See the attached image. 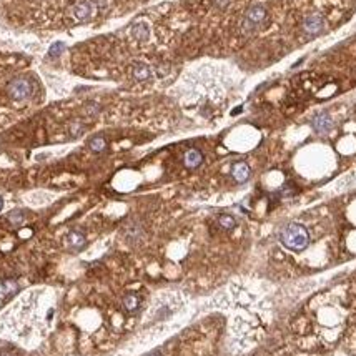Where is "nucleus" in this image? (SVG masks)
Here are the masks:
<instances>
[{"label": "nucleus", "instance_id": "obj_11", "mask_svg": "<svg viewBox=\"0 0 356 356\" xmlns=\"http://www.w3.org/2000/svg\"><path fill=\"white\" fill-rule=\"evenodd\" d=\"M67 245L73 250H80L83 248L85 245V237L80 232H70L67 237Z\"/></svg>", "mask_w": 356, "mask_h": 356}, {"label": "nucleus", "instance_id": "obj_13", "mask_svg": "<svg viewBox=\"0 0 356 356\" xmlns=\"http://www.w3.org/2000/svg\"><path fill=\"white\" fill-rule=\"evenodd\" d=\"M218 223L223 227V228H227V230H232L237 227V221H235V218L233 216H230V215H223L220 216V220H218Z\"/></svg>", "mask_w": 356, "mask_h": 356}, {"label": "nucleus", "instance_id": "obj_19", "mask_svg": "<svg viewBox=\"0 0 356 356\" xmlns=\"http://www.w3.org/2000/svg\"><path fill=\"white\" fill-rule=\"evenodd\" d=\"M2 205H4V200H2V197H0V208H2Z\"/></svg>", "mask_w": 356, "mask_h": 356}, {"label": "nucleus", "instance_id": "obj_15", "mask_svg": "<svg viewBox=\"0 0 356 356\" xmlns=\"http://www.w3.org/2000/svg\"><path fill=\"white\" fill-rule=\"evenodd\" d=\"M9 221L14 223V225H20V223L24 221V213H22V211H12V213L9 215Z\"/></svg>", "mask_w": 356, "mask_h": 356}, {"label": "nucleus", "instance_id": "obj_10", "mask_svg": "<svg viewBox=\"0 0 356 356\" xmlns=\"http://www.w3.org/2000/svg\"><path fill=\"white\" fill-rule=\"evenodd\" d=\"M131 73H134L135 80H140V82H145V80L152 78V70L147 64H135L134 68H131Z\"/></svg>", "mask_w": 356, "mask_h": 356}, {"label": "nucleus", "instance_id": "obj_3", "mask_svg": "<svg viewBox=\"0 0 356 356\" xmlns=\"http://www.w3.org/2000/svg\"><path fill=\"white\" fill-rule=\"evenodd\" d=\"M266 19V10L263 5H253L251 9H248V12L245 14L242 28L245 33H251L255 32L258 27L263 24V20Z\"/></svg>", "mask_w": 356, "mask_h": 356}, {"label": "nucleus", "instance_id": "obj_12", "mask_svg": "<svg viewBox=\"0 0 356 356\" xmlns=\"http://www.w3.org/2000/svg\"><path fill=\"white\" fill-rule=\"evenodd\" d=\"M122 303H123V308L127 309V312H135V309L139 308V305H140L139 298H137L135 295H128V296H125Z\"/></svg>", "mask_w": 356, "mask_h": 356}, {"label": "nucleus", "instance_id": "obj_17", "mask_svg": "<svg viewBox=\"0 0 356 356\" xmlns=\"http://www.w3.org/2000/svg\"><path fill=\"white\" fill-rule=\"evenodd\" d=\"M15 288H17L15 281H5V283H4V291L7 293V295H9V293H14Z\"/></svg>", "mask_w": 356, "mask_h": 356}, {"label": "nucleus", "instance_id": "obj_4", "mask_svg": "<svg viewBox=\"0 0 356 356\" xmlns=\"http://www.w3.org/2000/svg\"><path fill=\"white\" fill-rule=\"evenodd\" d=\"M32 94V83L25 78H17L9 85V95L14 100H25Z\"/></svg>", "mask_w": 356, "mask_h": 356}, {"label": "nucleus", "instance_id": "obj_7", "mask_svg": "<svg viewBox=\"0 0 356 356\" xmlns=\"http://www.w3.org/2000/svg\"><path fill=\"white\" fill-rule=\"evenodd\" d=\"M333 127V120L328 113H318L317 117L313 118V128L318 131V134H326L330 131Z\"/></svg>", "mask_w": 356, "mask_h": 356}, {"label": "nucleus", "instance_id": "obj_8", "mask_svg": "<svg viewBox=\"0 0 356 356\" xmlns=\"http://www.w3.org/2000/svg\"><path fill=\"white\" fill-rule=\"evenodd\" d=\"M183 162H185L187 168H197V166H200L203 162V155L200 150H197V148H190V150L185 153Z\"/></svg>", "mask_w": 356, "mask_h": 356}, {"label": "nucleus", "instance_id": "obj_16", "mask_svg": "<svg viewBox=\"0 0 356 356\" xmlns=\"http://www.w3.org/2000/svg\"><path fill=\"white\" fill-rule=\"evenodd\" d=\"M65 50V45L62 43V42H59V43H55L54 47L50 49V55L52 57H57V55H60V52H64Z\"/></svg>", "mask_w": 356, "mask_h": 356}, {"label": "nucleus", "instance_id": "obj_9", "mask_svg": "<svg viewBox=\"0 0 356 356\" xmlns=\"http://www.w3.org/2000/svg\"><path fill=\"white\" fill-rule=\"evenodd\" d=\"M131 37L139 40V42H147L148 37H150V28H148L145 22H137L131 27Z\"/></svg>", "mask_w": 356, "mask_h": 356}, {"label": "nucleus", "instance_id": "obj_5", "mask_svg": "<svg viewBox=\"0 0 356 356\" xmlns=\"http://www.w3.org/2000/svg\"><path fill=\"white\" fill-rule=\"evenodd\" d=\"M325 19L323 15L320 14H309L305 17V20H303V32L306 33V35H320L321 32L325 30Z\"/></svg>", "mask_w": 356, "mask_h": 356}, {"label": "nucleus", "instance_id": "obj_14", "mask_svg": "<svg viewBox=\"0 0 356 356\" xmlns=\"http://www.w3.org/2000/svg\"><path fill=\"white\" fill-rule=\"evenodd\" d=\"M105 145L107 143H105V140L102 139V137H95V139L90 140V148L94 152H102L103 148H105Z\"/></svg>", "mask_w": 356, "mask_h": 356}, {"label": "nucleus", "instance_id": "obj_18", "mask_svg": "<svg viewBox=\"0 0 356 356\" xmlns=\"http://www.w3.org/2000/svg\"><path fill=\"white\" fill-rule=\"evenodd\" d=\"M211 2H213L218 9H227L228 5H230V2H232V0H211Z\"/></svg>", "mask_w": 356, "mask_h": 356}, {"label": "nucleus", "instance_id": "obj_1", "mask_svg": "<svg viewBox=\"0 0 356 356\" xmlns=\"http://www.w3.org/2000/svg\"><path fill=\"white\" fill-rule=\"evenodd\" d=\"M280 242L288 250L303 251L309 245V233L301 223H288L281 228Z\"/></svg>", "mask_w": 356, "mask_h": 356}, {"label": "nucleus", "instance_id": "obj_6", "mask_svg": "<svg viewBox=\"0 0 356 356\" xmlns=\"http://www.w3.org/2000/svg\"><path fill=\"white\" fill-rule=\"evenodd\" d=\"M250 175H251V170H250L248 163L238 162V163H235V165L232 166V176L235 178V182L245 183V182L250 178Z\"/></svg>", "mask_w": 356, "mask_h": 356}, {"label": "nucleus", "instance_id": "obj_2", "mask_svg": "<svg viewBox=\"0 0 356 356\" xmlns=\"http://www.w3.org/2000/svg\"><path fill=\"white\" fill-rule=\"evenodd\" d=\"M99 0H78L68 9V17L75 24H83L95 17L97 9H99Z\"/></svg>", "mask_w": 356, "mask_h": 356}]
</instances>
